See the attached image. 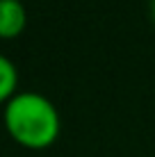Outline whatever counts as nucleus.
<instances>
[{
	"instance_id": "3",
	"label": "nucleus",
	"mask_w": 155,
	"mask_h": 157,
	"mask_svg": "<svg viewBox=\"0 0 155 157\" xmlns=\"http://www.w3.org/2000/svg\"><path fill=\"white\" fill-rule=\"evenodd\" d=\"M18 68L7 55L0 52V105H7L18 94Z\"/></svg>"
},
{
	"instance_id": "1",
	"label": "nucleus",
	"mask_w": 155,
	"mask_h": 157,
	"mask_svg": "<svg viewBox=\"0 0 155 157\" xmlns=\"http://www.w3.org/2000/svg\"><path fill=\"white\" fill-rule=\"evenodd\" d=\"M7 134L30 150L48 148L57 141L62 118L50 98L37 91H18L2 109Z\"/></svg>"
},
{
	"instance_id": "2",
	"label": "nucleus",
	"mask_w": 155,
	"mask_h": 157,
	"mask_svg": "<svg viewBox=\"0 0 155 157\" xmlns=\"http://www.w3.org/2000/svg\"><path fill=\"white\" fill-rule=\"evenodd\" d=\"M28 25L23 0H0V39H16Z\"/></svg>"
},
{
	"instance_id": "4",
	"label": "nucleus",
	"mask_w": 155,
	"mask_h": 157,
	"mask_svg": "<svg viewBox=\"0 0 155 157\" xmlns=\"http://www.w3.org/2000/svg\"><path fill=\"white\" fill-rule=\"evenodd\" d=\"M151 14H153V21H155V0H151Z\"/></svg>"
}]
</instances>
